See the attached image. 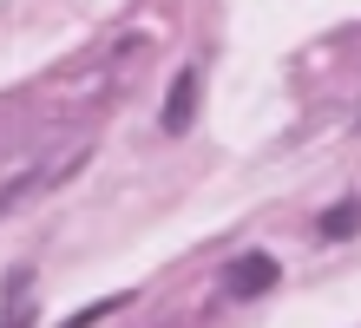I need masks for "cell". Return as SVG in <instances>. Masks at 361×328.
Returning a JSON list of instances; mask_svg holds the SVG:
<instances>
[{"label":"cell","mask_w":361,"mask_h":328,"mask_svg":"<svg viewBox=\"0 0 361 328\" xmlns=\"http://www.w3.org/2000/svg\"><path fill=\"white\" fill-rule=\"evenodd\" d=\"M276 276H283V269H276V256H237V262H230V269H224V289L230 296H263V289H276Z\"/></svg>","instance_id":"1"},{"label":"cell","mask_w":361,"mask_h":328,"mask_svg":"<svg viewBox=\"0 0 361 328\" xmlns=\"http://www.w3.org/2000/svg\"><path fill=\"white\" fill-rule=\"evenodd\" d=\"M112 309H125V296H105V302H92V309H79V315H66L59 328H92V322H105Z\"/></svg>","instance_id":"4"},{"label":"cell","mask_w":361,"mask_h":328,"mask_svg":"<svg viewBox=\"0 0 361 328\" xmlns=\"http://www.w3.org/2000/svg\"><path fill=\"white\" fill-rule=\"evenodd\" d=\"M197 92H204V79H197V66H184V73L171 79V92H164V131H171V138H178V131H190V112H197Z\"/></svg>","instance_id":"2"},{"label":"cell","mask_w":361,"mask_h":328,"mask_svg":"<svg viewBox=\"0 0 361 328\" xmlns=\"http://www.w3.org/2000/svg\"><path fill=\"white\" fill-rule=\"evenodd\" d=\"M355 230H361V204H335L322 217V236H329V243H342V236H355Z\"/></svg>","instance_id":"3"}]
</instances>
